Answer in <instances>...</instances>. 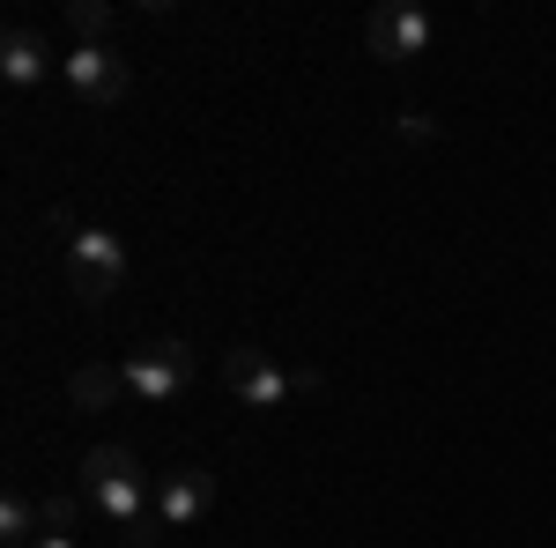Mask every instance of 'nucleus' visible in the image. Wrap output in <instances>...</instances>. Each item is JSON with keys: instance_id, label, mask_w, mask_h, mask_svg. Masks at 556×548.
I'll use <instances>...</instances> for the list:
<instances>
[{"instance_id": "nucleus-1", "label": "nucleus", "mask_w": 556, "mask_h": 548, "mask_svg": "<svg viewBox=\"0 0 556 548\" xmlns=\"http://www.w3.org/2000/svg\"><path fill=\"white\" fill-rule=\"evenodd\" d=\"M83 497L127 534V548H149L156 534H164L156 489H149V474H141V460H134V445H89L83 453Z\"/></svg>"}, {"instance_id": "nucleus-2", "label": "nucleus", "mask_w": 556, "mask_h": 548, "mask_svg": "<svg viewBox=\"0 0 556 548\" xmlns=\"http://www.w3.org/2000/svg\"><path fill=\"white\" fill-rule=\"evenodd\" d=\"M127 393L134 400H149V408H164V400H178L186 385H193V371H201V356L186 348V341H141L127 364Z\"/></svg>"}, {"instance_id": "nucleus-3", "label": "nucleus", "mask_w": 556, "mask_h": 548, "mask_svg": "<svg viewBox=\"0 0 556 548\" xmlns=\"http://www.w3.org/2000/svg\"><path fill=\"white\" fill-rule=\"evenodd\" d=\"M67 290L83 296V304H104V296L127 290V238L83 230V238L67 245Z\"/></svg>"}, {"instance_id": "nucleus-4", "label": "nucleus", "mask_w": 556, "mask_h": 548, "mask_svg": "<svg viewBox=\"0 0 556 548\" xmlns=\"http://www.w3.org/2000/svg\"><path fill=\"white\" fill-rule=\"evenodd\" d=\"M364 52L386 60V67L424 60V52H430V15L416 8V0H379V8L364 15Z\"/></svg>"}, {"instance_id": "nucleus-5", "label": "nucleus", "mask_w": 556, "mask_h": 548, "mask_svg": "<svg viewBox=\"0 0 556 548\" xmlns=\"http://www.w3.org/2000/svg\"><path fill=\"white\" fill-rule=\"evenodd\" d=\"M60 82L75 89L89 112H104V104H119V97L134 89V67L112 52V44H75V52L60 60Z\"/></svg>"}, {"instance_id": "nucleus-6", "label": "nucleus", "mask_w": 556, "mask_h": 548, "mask_svg": "<svg viewBox=\"0 0 556 548\" xmlns=\"http://www.w3.org/2000/svg\"><path fill=\"white\" fill-rule=\"evenodd\" d=\"M223 385H230L245 408H282V400H290V371H282L267 348H253V341L223 348Z\"/></svg>"}, {"instance_id": "nucleus-7", "label": "nucleus", "mask_w": 556, "mask_h": 548, "mask_svg": "<svg viewBox=\"0 0 556 548\" xmlns=\"http://www.w3.org/2000/svg\"><path fill=\"white\" fill-rule=\"evenodd\" d=\"M215 511V474L208 467H178L156 482V519H164V534H186V526H201Z\"/></svg>"}, {"instance_id": "nucleus-8", "label": "nucleus", "mask_w": 556, "mask_h": 548, "mask_svg": "<svg viewBox=\"0 0 556 548\" xmlns=\"http://www.w3.org/2000/svg\"><path fill=\"white\" fill-rule=\"evenodd\" d=\"M60 60L45 52V38L38 30H23V23H8V38H0V82L8 89H38L45 75H52Z\"/></svg>"}, {"instance_id": "nucleus-9", "label": "nucleus", "mask_w": 556, "mask_h": 548, "mask_svg": "<svg viewBox=\"0 0 556 548\" xmlns=\"http://www.w3.org/2000/svg\"><path fill=\"white\" fill-rule=\"evenodd\" d=\"M67 400H75L83 416H104V408L127 400V371H119V364H83V371L67 379Z\"/></svg>"}, {"instance_id": "nucleus-10", "label": "nucleus", "mask_w": 556, "mask_h": 548, "mask_svg": "<svg viewBox=\"0 0 556 548\" xmlns=\"http://www.w3.org/2000/svg\"><path fill=\"white\" fill-rule=\"evenodd\" d=\"M112 23H119L112 0H67V30L83 44H112Z\"/></svg>"}, {"instance_id": "nucleus-11", "label": "nucleus", "mask_w": 556, "mask_h": 548, "mask_svg": "<svg viewBox=\"0 0 556 548\" xmlns=\"http://www.w3.org/2000/svg\"><path fill=\"white\" fill-rule=\"evenodd\" d=\"M0 541H8V548H38L45 541L38 505H30V497H8V505H0Z\"/></svg>"}, {"instance_id": "nucleus-12", "label": "nucleus", "mask_w": 556, "mask_h": 548, "mask_svg": "<svg viewBox=\"0 0 556 548\" xmlns=\"http://www.w3.org/2000/svg\"><path fill=\"white\" fill-rule=\"evenodd\" d=\"M75 511H83L75 497L52 489V497H38V526H45V534H75Z\"/></svg>"}, {"instance_id": "nucleus-13", "label": "nucleus", "mask_w": 556, "mask_h": 548, "mask_svg": "<svg viewBox=\"0 0 556 548\" xmlns=\"http://www.w3.org/2000/svg\"><path fill=\"white\" fill-rule=\"evenodd\" d=\"M393 133H401V141H438V119H424V112H401V119H393Z\"/></svg>"}, {"instance_id": "nucleus-14", "label": "nucleus", "mask_w": 556, "mask_h": 548, "mask_svg": "<svg viewBox=\"0 0 556 548\" xmlns=\"http://www.w3.org/2000/svg\"><path fill=\"white\" fill-rule=\"evenodd\" d=\"M45 230H52L60 245H75V238H83V222H75V208H45Z\"/></svg>"}, {"instance_id": "nucleus-15", "label": "nucleus", "mask_w": 556, "mask_h": 548, "mask_svg": "<svg viewBox=\"0 0 556 548\" xmlns=\"http://www.w3.org/2000/svg\"><path fill=\"white\" fill-rule=\"evenodd\" d=\"M38 548H83V541H75V534H45Z\"/></svg>"}]
</instances>
